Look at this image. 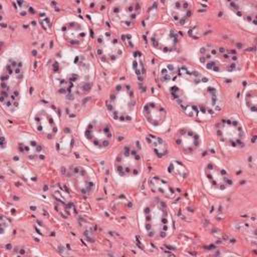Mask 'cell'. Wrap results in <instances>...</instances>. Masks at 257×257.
Segmentation results:
<instances>
[{"instance_id":"12","label":"cell","mask_w":257,"mask_h":257,"mask_svg":"<svg viewBox=\"0 0 257 257\" xmlns=\"http://www.w3.org/2000/svg\"><path fill=\"white\" fill-rule=\"evenodd\" d=\"M142 169V157L139 151L132 146L123 147L114 160V171L122 178L137 177L141 174Z\"/></svg>"},{"instance_id":"17","label":"cell","mask_w":257,"mask_h":257,"mask_svg":"<svg viewBox=\"0 0 257 257\" xmlns=\"http://www.w3.org/2000/svg\"><path fill=\"white\" fill-rule=\"evenodd\" d=\"M175 142L185 155H193L202 148L203 137L194 126L183 125L176 132Z\"/></svg>"},{"instance_id":"25","label":"cell","mask_w":257,"mask_h":257,"mask_svg":"<svg viewBox=\"0 0 257 257\" xmlns=\"http://www.w3.org/2000/svg\"><path fill=\"white\" fill-rule=\"evenodd\" d=\"M151 186L152 189L158 193H162V195L167 196V197H171L173 195V190L172 188L169 186V184L160 178H152L151 179Z\"/></svg>"},{"instance_id":"16","label":"cell","mask_w":257,"mask_h":257,"mask_svg":"<svg viewBox=\"0 0 257 257\" xmlns=\"http://www.w3.org/2000/svg\"><path fill=\"white\" fill-rule=\"evenodd\" d=\"M142 114L148 125L156 132H165L170 123L168 110L162 102L155 98H151L144 103Z\"/></svg>"},{"instance_id":"1","label":"cell","mask_w":257,"mask_h":257,"mask_svg":"<svg viewBox=\"0 0 257 257\" xmlns=\"http://www.w3.org/2000/svg\"><path fill=\"white\" fill-rule=\"evenodd\" d=\"M160 82L171 98L191 117L210 118L223 106L218 83L206 73L188 64H162Z\"/></svg>"},{"instance_id":"20","label":"cell","mask_w":257,"mask_h":257,"mask_svg":"<svg viewBox=\"0 0 257 257\" xmlns=\"http://www.w3.org/2000/svg\"><path fill=\"white\" fill-rule=\"evenodd\" d=\"M19 151L29 161H40L43 158V150L40 144L28 135H24L18 142Z\"/></svg>"},{"instance_id":"23","label":"cell","mask_w":257,"mask_h":257,"mask_svg":"<svg viewBox=\"0 0 257 257\" xmlns=\"http://www.w3.org/2000/svg\"><path fill=\"white\" fill-rule=\"evenodd\" d=\"M257 89L255 84L249 85L243 95V103L245 111L249 113V117L255 118L256 117V104H257Z\"/></svg>"},{"instance_id":"10","label":"cell","mask_w":257,"mask_h":257,"mask_svg":"<svg viewBox=\"0 0 257 257\" xmlns=\"http://www.w3.org/2000/svg\"><path fill=\"white\" fill-rule=\"evenodd\" d=\"M55 29L57 36L70 46L85 44L89 36V29L86 23L75 16L61 18Z\"/></svg>"},{"instance_id":"6","label":"cell","mask_w":257,"mask_h":257,"mask_svg":"<svg viewBox=\"0 0 257 257\" xmlns=\"http://www.w3.org/2000/svg\"><path fill=\"white\" fill-rule=\"evenodd\" d=\"M107 109L110 116L118 122L127 123L135 119L137 98L128 83L121 82L112 88L107 101Z\"/></svg>"},{"instance_id":"19","label":"cell","mask_w":257,"mask_h":257,"mask_svg":"<svg viewBox=\"0 0 257 257\" xmlns=\"http://www.w3.org/2000/svg\"><path fill=\"white\" fill-rule=\"evenodd\" d=\"M228 10L240 20L256 26L257 2L256 1H228L225 2Z\"/></svg>"},{"instance_id":"24","label":"cell","mask_w":257,"mask_h":257,"mask_svg":"<svg viewBox=\"0 0 257 257\" xmlns=\"http://www.w3.org/2000/svg\"><path fill=\"white\" fill-rule=\"evenodd\" d=\"M147 142L152 148V150L155 152V154L158 155L159 157H163L167 154L168 146L162 138L154 135H149L147 136Z\"/></svg>"},{"instance_id":"14","label":"cell","mask_w":257,"mask_h":257,"mask_svg":"<svg viewBox=\"0 0 257 257\" xmlns=\"http://www.w3.org/2000/svg\"><path fill=\"white\" fill-rule=\"evenodd\" d=\"M33 128L43 137L52 139L58 133L56 113L45 105H37L30 117Z\"/></svg>"},{"instance_id":"2","label":"cell","mask_w":257,"mask_h":257,"mask_svg":"<svg viewBox=\"0 0 257 257\" xmlns=\"http://www.w3.org/2000/svg\"><path fill=\"white\" fill-rule=\"evenodd\" d=\"M93 66L89 59L74 49L61 51L52 64V78L56 89L68 98L87 93L93 80Z\"/></svg>"},{"instance_id":"3","label":"cell","mask_w":257,"mask_h":257,"mask_svg":"<svg viewBox=\"0 0 257 257\" xmlns=\"http://www.w3.org/2000/svg\"><path fill=\"white\" fill-rule=\"evenodd\" d=\"M142 231L150 238H166L172 229V219L167 205L159 198L147 200L140 211Z\"/></svg>"},{"instance_id":"8","label":"cell","mask_w":257,"mask_h":257,"mask_svg":"<svg viewBox=\"0 0 257 257\" xmlns=\"http://www.w3.org/2000/svg\"><path fill=\"white\" fill-rule=\"evenodd\" d=\"M95 53L103 65L114 67L121 60L124 50L114 34L108 30H102L95 39Z\"/></svg>"},{"instance_id":"22","label":"cell","mask_w":257,"mask_h":257,"mask_svg":"<svg viewBox=\"0 0 257 257\" xmlns=\"http://www.w3.org/2000/svg\"><path fill=\"white\" fill-rule=\"evenodd\" d=\"M127 67L140 81H143L146 75V65L145 60L141 52L134 51L127 59Z\"/></svg>"},{"instance_id":"13","label":"cell","mask_w":257,"mask_h":257,"mask_svg":"<svg viewBox=\"0 0 257 257\" xmlns=\"http://www.w3.org/2000/svg\"><path fill=\"white\" fill-rule=\"evenodd\" d=\"M141 9L137 1H115L110 5L108 15L115 26L130 28L138 20Z\"/></svg>"},{"instance_id":"7","label":"cell","mask_w":257,"mask_h":257,"mask_svg":"<svg viewBox=\"0 0 257 257\" xmlns=\"http://www.w3.org/2000/svg\"><path fill=\"white\" fill-rule=\"evenodd\" d=\"M82 135L86 144L97 151L108 148L113 141L110 124L100 115L93 116L85 122Z\"/></svg>"},{"instance_id":"5","label":"cell","mask_w":257,"mask_h":257,"mask_svg":"<svg viewBox=\"0 0 257 257\" xmlns=\"http://www.w3.org/2000/svg\"><path fill=\"white\" fill-rule=\"evenodd\" d=\"M199 63L208 71L217 74H232L241 69L239 55L227 48L203 45L196 53Z\"/></svg>"},{"instance_id":"9","label":"cell","mask_w":257,"mask_h":257,"mask_svg":"<svg viewBox=\"0 0 257 257\" xmlns=\"http://www.w3.org/2000/svg\"><path fill=\"white\" fill-rule=\"evenodd\" d=\"M152 49L162 57H172L180 49V39L175 30L166 24L155 25L150 33Z\"/></svg>"},{"instance_id":"21","label":"cell","mask_w":257,"mask_h":257,"mask_svg":"<svg viewBox=\"0 0 257 257\" xmlns=\"http://www.w3.org/2000/svg\"><path fill=\"white\" fill-rule=\"evenodd\" d=\"M191 3L188 1H171L168 3V12L178 25H185L191 16Z\"/></svg>"},{"instance_id":"18","label":"cell","mask_w":257,"mask_h":257,"mask_svg":"<svg viewBox=\"0 0 257 257\" xmlns=\"http://www.w3.org/2000/svg\"><path fill=\"white\" fill-rule=\"evenodd\" d=\"M203 173L207 183L216 191H226L233 185L228 171L214 161H208L205 164Z\"/></svg>"},{"instance_id":"15","label":"cell","mask_w":257,"mask_h":257,"mask_svg":"<svg viewBox=\"0 0 257 257\" xmlns=\"http://www.w3.org/2000/svg\"><path fill=\"white\" fill-rule=\"evenodd\" d=\"M67 179L73 190L84 196L91 195L97 187L96 178L92 171L82 165H74L70 167Z\"/></svg>"},{"instance_id":"4","label":"cell","mask_w":257,"mask_h":257,"mask_svg":"<svg viewBox=\"0 0 257 257\" xmlns=\"http://www.w3.org/2000/svg\"><path fill=\"white\" fill-rule=\"evenodd\" d=\"M24 78L22 60L11 57L4 65L1 73V103L5 110L14 112L20 102L21 85Z\"/></svg>"},{"instance_id":"11","label":"cell","mask_w":257,"mask_h":257,"mask_svg":"<svg viewBox=\"0 0 257 257\" xmlns=\"http://www.w3.org/2000/svg\"><path fill=\"white\" fill-rule=\"evenodd\" d=\"M216 136L222 146L231 150L241 149L246 144V132L242 122L234 116L221 119L216 124Z\"/></svg>"}]
</instances>
